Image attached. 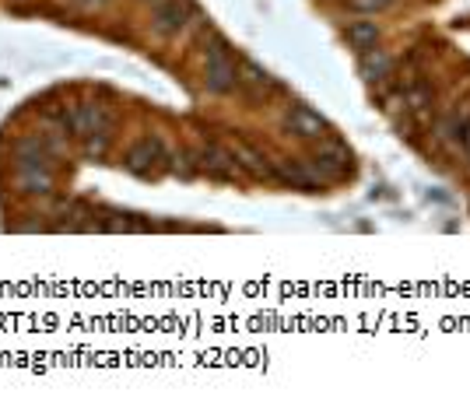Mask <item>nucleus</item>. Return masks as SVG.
<instances>
[{"instance_id": "nucleus-6", "label": "nucleus", "mask_w": 470, "mask_h": 410, "mask_svg": "<svg viewBox=\"0 0 470 410\" xmlns=\"http://www.w3.org/2000/svg\"><path fill=\"white\" fill-rule=\"evenodd\" d=\"M284 130L291 137H298V140H313V137L327 134V120L316 109H309V105L298 102V105H291L284 113Z\"/></svg>"}, {"instance_id": "nucleus-10", "label": "nucleus", "mask_w": 470, "mask_h": 410, "mask_svg": "<svg viewBox=\"0 0 470 410\" xmlns=\"http://www.w3.org/2000/svg\"><path fill=\"white\" fill-rule=\"evenodd\" d=\"M278 180L281 182H288V186H298V189H313L316 186V172L309 169V162H281L278 169Z\"/></svg>"}, {"instance_id": "nucleus-1", "label": "nucleus", "mask_w": 470, "mask_h": 410, "mask_svg": "<svg viewBox=\"0 0 470 410\" xmlns=\"http://www.w3.org/2000/svg\"><path fill=\"white\" fill-rule=\"evenodd\" d=\"M204 85H207V91H218V95L239 85V67H235L232 49L222 36H211V46L204 53Z\"/></svg>"}, {"instance_id": "nucleus-8", "label": "nucleus", "mask_w": 470, "mask_h": 410, "mask_svg": "<svg viewBox=\"0 0 470 410\" xmlns=\"http://www.w3.org/2000/svg\"><path fill=\"white\" fill-rule=\"evenodd\" d=\"M18 186L25 193H49L53 189V172H49L46 158L39 162H21L18 165Z\"/></svg>"}, {"instance_id": "nucleus-11", "label": "nucleus", "mask_w": 470, "mask_h": 410, "mask_svg": "<svg viewBox=\"0 0 470 410\" xmlns=\"http://www.w3.org/2000/svg\"><path fill=\"white\" fill-rule=\"evenodd\" d=\"M390 71H393V60H390L382 49H369V53H362V78H365V81L382 85V81L390 78Z\"/></svg>"}, {"instance_id": "nucleus-4", "label": "nucleus", "mask_w": 470, "mask_h": 410, "mask_svg": "<svg viewBox=\"0 0 470 410\" xmlns=\"http://www.w3.org/2000/svg\"><path fill=\"white\" fill-rule=\"evenodd\" d=\"M60 123H63V130L81 134V137L105 134V130H109V116H105V109L95 105V102H78V105H71V109L60 116Z\"/></svg>"}, {"instance_id": "nucleus-13", "label": "nucleus", "mask_w": 470, "mask_h": 410, "mask_svg": "<svg viewBox=\"0 0 470 410\" xmlns=\"http://www.w3.org/2000/svg\"><path fill=\"white\" fill-rule=\"evenodd\" d=\"M239 81L249 85V88H256V91L274 88V78H271L260 63H253V60H242V63H239Z\"/></svg>"}, {"instance_id": "nucleus-3", "label": "nucleus", "mask_w": 470, "mask_h": 410, "mask_svg": "<svg viewBox=\"0 0 470 410\" xmlns=\"http://www.w3.org/2000/svg\"><path fill=\"white\" fill-rule=\"evenodd\" d=\"M309 169L316 172L320 182L344 180V176L351 172V155H348V147H344L340 140H327V144H320V151L309 158Z\"/></svg>"}, {"instance_id": "nucleus-16", "label": "nucleus", "mask_w": 470, "mask_h": 410, "mask_svg": "<svg viewBox=\"0 0 470 410\" xmlns=\"http://www.w3.org/2000/svg\"><path fill=\"white\" fill-rule=\"evenodd\" d=\"M81 7H95V4H105V0H78Z\"/></svg>"}, {"instance_id": "nucleus-17", "label": "nucleus", "mask_w": 470, "mask_h": 410, "mask_svg": "<svg viewBox=\"0 0 470 410\" xmlns=\"http://www.w3.org/2000/svg\"><path fill=\"white\" fill-rule=\"evenodd\" d=\"M147 4H151V7H155V4H162V0H147Z\"/></svg>"}, {"instance_id": "nucleus-15", "label": "nucleus", "mask_w": 470, "mask_h": 410, "mask_svg": "<svg viewBox=\"0 0 470 410\" xmlns=\"http://www.w3.org/2000/svg\"><path fill=\"white\" fill-rule=\"evenodd\" d=\"M464 147H467V151H470V123H467V127H464Z\"/></svg>"}, {"instance_id": "nucleus-9", "label": "nucleus", "mask_w": 470, "mask_h": 410, "mask_svg": "<svg viewBox=\"0 0 470 410\" xmlns=\"http://www.w3.org/2000/svg\"><path fill=\"white\" fill-rule=\"evenodd\" d=\"M404 102H407V109L411 113H432V105H435V88L422 81V78H411V81H404Z\"/></svg>"}, {"instance_id": "nucleus-14", "label": "nucleus", "mask_w": 470, "mask_h": 410, "mask_svg": "<svg viewBox=\"0 0 470 410\" xmlns=\"http://www.w3.org/2000/svg\"><path fill=\"white\" fill-rule=\"evenodd\" d=\"M232 155H235V162H239V169H246V172H253V176H271V165H267V158H264L260 151L239 144Z\"/></svg>"}, {"instance_id": "nucleus-2", "label": "nucleus", "mask_w": 470, "mask_h": 410, "mask_svg": "<svg viewBox=\"0 0 470 410\" xmlns=\"http://www.w3.org/2000/svg\"><path fill=\"white\" fill-rule=\"evenodd\" d=\"M189 21H197V4L193 0H162L155 4V14H151V29L165 39L180 36Z\"/></svg>"}, {"instance_id": "nucleus-12", "label": "nucleus", "mask_w": 470, "mask_h": 410, "mask_svg": "<svg viewBox=\"0 0 470 410\" xmlns=\"http://www.w3.org/2000/svg\"><path fill=\"white\" fill-rule=\"evenodd\" d=\"M348 43L355 46L358 53H369V49H376L379 46V25L376 21H351L348 25Z\"/></svg>"}, {"instance_id": "nucleus-5", "label": "nucleus", "mask_w": 470, "mask_h": 410, "mask_svg": "<svg viewBox=\"0 0 470 410\" xmlns=\"http://www.w3.org/2000/svg\"><path fill=\"white\" fill-rule=\"evenodd\" d=\"M162 162H165V147H162L158 137H141V140L127 151V169H130L134 176H155Z\"/></svg>"}, {"instance_id": "nucleus-7", "label": "nucleus", "mask_w": 470, "mask_h": 410, "mask_svg": "<svg viewBox=\"0 0 470 410\" xmlns=\"http://www.w3.org/2000/svg\"><path fill=\"white\" fill-rule=\"evenodd\" d=\"M200 169H204L207 176H214V180H235L239 162H235V155L229 147L207 144V147H200Z\"/></svg>"}]
</instances>
